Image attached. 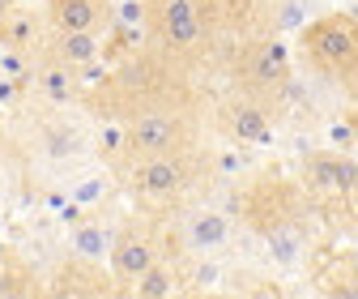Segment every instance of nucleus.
<instances>
[{
	"instance_id": "f257e3e1",
	"label": "nucleus",
	"mask_w": 358,
	"mask_h": 299,
	"mask_svg": "<svg viewBox=\"0 0 358 299\" xmlns=\"http://www.w3.org/2000/svg\"><path fill=\"white\" fill-rule=\"evenodd\" d=\"M192 146H196L192 116L184 107H158V111L124 120V141H120V154L111 158V167L124 171L132 162H145L158 154H179V150H192Z\"/></svg>"
},
{
	"instance_id": "f03ea898",
	"label": "nucleus",
	"mask_w": 358,
	"mask_h": 299,
	"mask_svg": "<svg viewBox=\"0 0 358 299\" xmlns=\"http://www.w3.org/2000/svg\"><path fill=\"white\" fill-rule=\"evenodd\" d=\"M303 60L320 77H354L358 73V18L354 13H320L299 30Z\"/></svg>"
},
{
	"instance_id": "7ed1b4c3",
	"label": "nucleus",
	"mask_w": 358,
	"mask_h": 299,
	"mask_svg": "<svg viewBox=\"0 0 358 299\" xmlns=\"http://www.w3.org/2000/svg\"><path fill=\"white\" fill-rule=\"evenodd\" d=\"M201 167H205V158L192 146V150H179V154H158V158H145V162H132L120 176L141 201L171 205L175 197H184L201 180Z\"/></svg>"
},
{
	"instance_id": "20e7f679",
	"label": "nucleus",
	"mask_w": 358,
	"mask_h": 299,
	"mask_svg": "<svg viewBox=\"0 0 358 299\" xmlns=\"http://www.w3.org/2000/svg\"><path fill=\"white\" fill-rule=\"evenodd\" d=\"M235 77H239V95L260 99L268 107V99H278L290 85V48L282 43V34L248 39L235 52Z\"/></svg>"
},
{
	"instance_id": "39448f33",
	"label": "nucleus",
	"mask_w": 358,
	"mask_h": 299,
	"mask_svg": "<svg viewBox=\"0 0 358 299\" xmlns=\"http://www.w3.org/2000/svg\"><path fill=\"white\" fill-rule=\"evenodd\" d=\"M235 214L252 235L264 239L268 231H278L282 223L303 214V188L294 180H282V176H260L235 197Z\"/></svg>"
},
{
	"instance_id": "423d86ee",
	"label": "nucleus",
	"mask_w": 358,
	"mask_h": 299,
	"mask_svg": "<svg viewBox=\"0 0 358 299\" xmlns=\"http://www.w3.org/2000/svg\"><path fill=\"white\" fill-rule=\"evenodd\" d=\"M166 244H171V231L162 235V223H154V218H124L120 231H115L111 256H107V265H111L120 291H128L132 282H137L158 261V256H162Z\"/></svg>"
},
{
	"instance_id": "0eeeda50",
	"label": "nucleus",
	"mask_w": 358,
	"mask_h": 299,
	"mask_svg": "<svg viewBox=\"0 0 358 299\" xmlns=\"http://www.w3.org/2000/svg\"><path fill=\"white\" fill-rule=\"evenodd\" d=\"M303 188L324 205H354L358 201V158L341 150H311L303 158Z\"/></svg>"
},
{
	"instance_id": "6e6552de",
	"label": "nucleus",
	"mask_w": 358,
	"mask_h": 299,
	"mask_svg": "<svg viewBox=\"0 0 358 299\" xmlns=\"http://www.w3.org/2000/svg\"><path fill=\"white\" fill-rule=\"evenodd\" d=\"M231 239H235V223L222 209H213V205L184 209L179 223H175V231H171V244H175L179 261H188V256H196V252H227Z\"/></svg>"
},
{
	"instance_id": "1a4fd4ad",
	"label": "nucleus",
	"mask_w": 358,
	"mask_h": 299,
	"mask_svg": "<svg viewBox=\"0 0 358 299\" xmlns=\"http://www.w3.org/2000/svg\"><path fill=\"white\" fill-rule=\"evenodd\" d=\"M217 128H222V137H231L235 146H273V124H268V107L260 99H231V103H222L217 111Z\"/></svg>"
},
{
	"instance_id": "9d476101",
	"label": "nucleus",
	"mask_w": 358,
	"mask_h": 299,
	"mask_svg": "<svg viewBox=\"0 0 358 299\" xmlns=\"http://www.w3.org/2000/svg\"><path fill=\"white\" fill-rule=\"evenodd\" d=\"M52 295L64 299H107L120 295V282L111 274V265L103 270V261H85V256H69L52 278Z\"/></svg>"
},
{
	"instance_id": "9b49d317",
	"label": "nucleus",
	"mask_w": 358,
	"mask_h": 299,
	"mask_svg": "<svg viewBox=\"0 0 358 299\" xmlns=\"http://www.w3.org/2000/svg\"><path fill=\"white\" fill-rule=\"evenodd\" d=\"M43 18L52 30H111V0H43Z\"/></svg>"
},
{
	"instance_id": "f8f14e48",
	"label": "nucleus",
	"mask_w": 358,
	"mask_h": 299,
	"mask_svg": "<svg viewBox=\"0 0 358 299\" xmlns=\"http://www.w3.org/2000/svg\"><path fill=\"white\" fill-rule=\"evenodd\" d=\"M264 256H268V265H278V270H299L307 261V252H311V231H307V218L299 214V218L282 223L278 231H268L264 239Z\"/></svg>"
},
{
	"instance_id": "ddd939ff",
	"label": "nucleus",
	"mask_w": 358,
	"mask_h": 299,
	"mask_svg": "<svg viewBox=\"0 0 358 299\" xmlns=\"http://www.w3.org/2000/svg\"><path fill=\"white\" fill-rule=\"evenodd\" d=\"M34 85L43 90V99H48L52 107H64V103H77V99H81V73H77L73 64L56 60L52 52H48V60L38 64Z\"/></svg>"
},
{
	"instance_id": "4468645a",
	"label": "nucleus",
	"mask_w": 358,
	"mask_h": 299,
	"mask_svg": "<svg viewBox=\"0 0 358 299\" xmlns=\"http://www.w3.org/2000/svg\"><path fill=\"white\" fill-rule=\"evenodd\" d=\"M137 299H171V295H184V261L179 256H158V261L128 286Z\"/></svg>"
},
{
	"instance_id": "2eb2a0df",
	"label": "nucleus",
	"mask_w": 358,
	"mask_h": 299,
	"mask_svg": "<svg viewBox=\"0 0 358 299\" xmlns=\"http://www.w3.org/2000/svg\"><path fill=\"white\" fill-rule=\"evenodd\" d=\"M115 223L107 218H77L73 223V235H69V252L73 256H85V261H107L111 256V244H115Z\"/></svg>"
},
{
	"instance_id": "dca6fc26",
	"label": "nucleus",
	"mask_w": 358,
	"mask_h": 299,
	"mask_svg": "<svg viewBox=\"0 0 358 299\" xmlns=\"http://www.w3.org/2000/svg\"><path fill=\"white\" fill-rule=\"evenodd\" d=\"M56 60L73 64V69H85L103 56V30H52V48H48Z\"/></svg>"
},
{
	"instance_id": "f3484780",
	"label": "nucleus",
	"mask_w": 358,
	"mask_h": 299,
	"mask_svg": "<svg viewBox=\"0 0 358 299\" xmlns=\"http://www.w3.org/2000/svg\"><path fill=\"white\" fill-rule=\"evenodd\" d=\"M38 150H43V158H52V162H77V158L90 154V141L77 133L73 124L52 120V124L38 128Z\"/></svg>"
},
{
	"instance_id": "a211bd4d",
	"label": "nucleus",
	"mask_w": 358,
	"mask_h": 299,
	"mask_svg": "<svg viewBox=\"0 0 358 299\" xmlns=\"http://www.w3.org/2000/svg\"><path fill=\"white\" fill-rule=\"evenodd\" d=\"M227 261H217V252H196L184 265V295H222L227 291Z\"/></svg>"
},
{
	"instance_id": "6ab92c4d",
	"label": "nucleus",
	"mask_w": 358,
	"mask_h": 299,
	"mask_svg": "<svg viewBox=\"0 0 358 299\" xmlns=\"http://www.w3.org/2000/svg\"><path fill=\"white\" fill-rule=\"evenodd\" d=\"M311 22V0H273L268 5V34H299Z\"/></svg>"
},
{
	"instance_id": "aec40b11",
	"label": "nucleus",
	"mask_w": 358,
	"mask_h": 299,
	"mask_svg": "<svg viewBox=\"0 0 358 299\" xmlns=\"http://www.w3.org/2000/svg\"><path fill=\"white\" fill-rule=\"evenodd\" d=\"M324 286V295H341V299H358V261H350V256H345V261L341 265H333L324 278H320Z\"/></svg>"
},
{
	"instance_id": "412c9836",
	"label": "nucleus",
	"mask_w": 358,
	"mask_h": 299,
	"mask_svg": "<svg viewBox=\"0 0 358 299\" xmlns=\"http://www.w3.org/2000/svg\"><path fill=\"white\" fill-rule=\"evenodd\" d=\"M107 193H111V180L103 176V171H99V176H81V180H73V188H69L73 205H81V209L107 201Z\"/></svg>"
},
{
	"instance_id": "4be33fe9",
	"label": "nucleus",
	"mask_w": 358,
	"mask_h": 299,
	"mask_svg": "<svg viewBox=\"0 0 358 299\" xmlns=\"http://www.w3.org/2000/svg\"><path fill=\"white\" fill-rule=\"evenodd\" d=\"M227 295H282V286H273L264 274H252V270H235L227 278Z\"/></svg>"
},
{
	"instance_id": "5701e85b",
	"label": "nucleus",
	"mask_w": 358,
	"mask_h": 299,
	"mask_svg": "<svg viewBox=\"0 0 358 299\" xmlns=\"http://www.w3.org/2000/svg\"><path fill=\"white\" fill-rule=\"evenodd\" d=\"M13 5H17V0H0V22L13 18Z\"/></svg>"
},
{
	"instance_id": "b1692460",
	"label": "nucleus",
	"mask_w": 358,
	"mask_h": 299,
	"mask_svg": "<svg viewBox=\"0 0 358 299\" xmlns=\"http://www.w3.org/2000/svg\"><path fill=\"white\" fill-rule=\"evenodd\" d=\"M354 158H358V146H354Z\"/></svg>"
},
{
	"instance_id": "393cba45",
	"label": "nucleus",
	"mask_w": 358,
	"mask_h": 299,
	"mask_svg": "<svg viewBox=\"0 0 358 299\" xmlns=\"http://www.w3.org/2000/svg\"><path fill=\"white\" fill-rule=\"evenodd\" d=\"M0 252H5V248H0Z\"/></svg>"
}]
</instances>
